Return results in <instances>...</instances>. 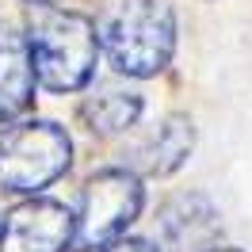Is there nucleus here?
Masks as SVG:
<instances>
[{
    "mask_svg": "<svg viewBox=\"0 0 252 252\" xmlns=\"http://www.w3.org/2000/svg\"><path fill=\"white\" fill-rule=\"evenodd\" d=\"M138 115H142V95L138 92H103V95H92L80 107L84 126L92 134H99V138L130 130V126L138 123Z\"/></svg>",
    "mask_w": 252,
    "mask_h": 252,
    "instance_id": "1a4fd4ad",
    "label": "nucleus"
},
{
    "mask_svg": "<svg viewBox=\"0 0 252 252\" xmlns=\"http://www.w3.org/2000/svg\"><path fill=\"white\" fill-rule=\"evenodd\" d=\"M103 252H160V249H153L145 237H119V241H111Z\"/></svg>",
    "mask_w": 252,
    "mask_h": 252,
    "instance_id": "9d476101",
    "label": "nucleus"
},
{
    "mask_svg": "<svg viewBox=\"0 0 252 252\" xmlns=\"http://www.w3.org/2000/svg\"><path fill=\"white\" fill-rule=\"evenodd\" d=\"M27 46L34 58L38 84L50 92H77L95 73V54H99L95 23L58 4L27 8Z\"/></svg>",
    "mask_w": 252,
    "mask_h": 252,
    "instance_id": "f03ea898",
    "label": "nucleus"
},
{
    "mask_svg": "<svg viewBox=\"0 0 252 252\" xmlns=\"http://www.w3.org/2000/svg\"><path fill=\"white\" fill-rule=\"evenodd\" d=\"M157 237L164 252H210L218 249V210L203 195H176L160 210Z\"/></svg>",
    "mask_w": 252,
    "mask_h": 252,
    "instance_id": "423d86ee",
    "label": "nucleus"
},
{
    "mask_svg": "<svg viewBox=\"0 0 252 252\" xmlns=\"http://www.w3.org/2000/svg\"><path fill=\"white\" fill-rule=\"evenodd\" d=\"M191 145H195L191 119L188 115H168L157 130L142 134L138 142L126 149L123 164L134 168L138 176H168L191 157Z\"/></svg>",
    "mask_w": 252,
    "mask_h": 252,
    "instance_id": "0eeeda50",
    "label": "nucleus"
},
{
    "mask_svg": "<svg viewBox=\"0 0 252 252\" xmlns=\"http://www.w3.org/2000/svg\"><path fill=\"white\" fill-rule=\"evenodd\" d=\"M73 237L77 218L69 214V206L31 195L27 203L8 210L0 225V252H73Z\"/></svg>",
    "mask_w": 252,
    "mask_h": 252,
    "instance_id": "39448f33",
    "label": "nucleus"
},
{
    "mask_svg": "<svg viewBox=\"0 0 252 252\" xmlns=\"http://www.w3.org/2000/svg\"><path fill=\"white\" fill-rule=\"evenodd\" d=\"M34 80H38V73H34L27 34L0 27V126H8L31 107Z\"/></svg>",
    "mask_w": 252,
    "mask_h": 252,
    "instance_id": "6e6552de",
    "label": "nucleus"
},
{
    "mask_svg": "<svg viewBox=\"0 0 252 252\" xmlns=\"http://www.w3.org/2000/svg\"><path fill=\"white\" fill-rule=\"evenodd\" d=\"M210 252H241V249H210Z\"/></svg>",
    "mask_w": 252,
    "mask_h": 252,
    "instance_id": "f8f14e48",
    "label": "nucleus"
},
{
    "mask_svg": "<svg viewBox=\"0 0 252 252\" xmlns=\"http://www.w3.org/2000/svg\"><path fill=\"white\" fill-rule=\"evenodd\" d=\"M99 50L123 77H157L172 62L176 16L168 0H103L95 16Z\"/></svg>",
    "mask_w": 252,
    "mask_h": 252,
    "instance_id": "f257e3e1",
    "label": "nucleus"
},
{
    "mask_svg": "<svg viewBox=\"0 0 252 252\" xmlns=\"http://www.w3.org/2000/svg\"><path fill=\"white\" fill-rule=\"evenodd\" d=\"M27 4H58V0H27Z\"/></svg>",
    "mask_w": 252,
    "mask_h": 252,
    "instance_id": "9b49d317",
    "label": "nucleus"
},
{
    "mask_svg": "<svg viewBox=\"0 0 252 252\" xmlns=\"http://www.w3.org/2000/svg\"><path fill=\"white\" fill-rule=\"evenodd\" d=\"M73 142L65 126L50 119L8 123L0 130V188L16 195H38L69 172Z\"/></svg>",
    "mask_w": 252,
    "mask_h": 252,
    "instance_id": "7ed1b4c3",
    "label": "nucleus"
},
{
    "mask_svg": "<svg viewBox=\"0 0 252 252\" xmlns=\"http://www.w3.org/2000/svg\"><path fill=\"white\" fill-rule=\"evenodd\" d=\"M142 206H145V188L134 168H103V172H95L80 191L73 252L107 249L111 241H119L130 229V221L142 214Z\"/></svg>",
    "mask_w": 252,
    "mask_h": 252,
    "instance_id": "20e7f679",
    "label": "nucleus"
}]
</instances>
